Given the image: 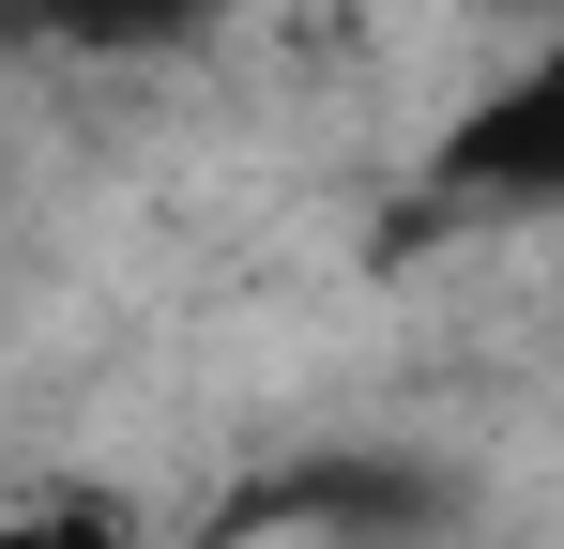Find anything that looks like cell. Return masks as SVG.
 I'll return each mask as SVG.
<instances>
[{"mask_svg": "<svg viewBox=\"0 0 564 549\" xmlns=\"http://www.w3.org/2000/svg\"><path fill=\"white\" fill-rule=\"evenodd\" d=\"M427 183L473 198V214H564V15H550L488 92H473L458 122H443Z\"/></svg>", "mask_w": 564, "mask_h": 549, "instance_id": "obj_1", "label": "cell"}, {"mask_svg": "<svg viewBox=\"0 0 564 549\" xmlns=\"http://www.w3.org/2000/svg\"><path fill=\"white\" fill-rule=\"evenodd\" d=\"M0 549H138V504L93 473H46V488H0Z\"/></svg>", "mask_w": 564, "mask_h": 549, "instance_id": "obj_2", "label": "cell"}, {"mask_svg": "<svg viewBox=\"0 0 564 549\" xmlns=\"http://www.w3.org/2000/svg\"><path fill=\"white\" fill-rule=\"evenodd\" d=\"M0 214H15V169H0Z\"/></svg>", "mask_w": 564, "mask_h": 549, "instance_id": "obj_3", "label": "cell"}]
</instances>
